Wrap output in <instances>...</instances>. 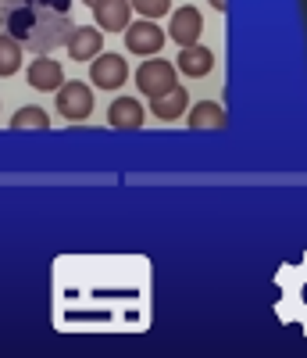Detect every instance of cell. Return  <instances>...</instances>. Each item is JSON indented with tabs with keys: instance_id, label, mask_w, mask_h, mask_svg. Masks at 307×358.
<instances>
[{
	"instance_id": "6da1fadb",
	"label": "cell",
	"mask_w": 307,
	"mask_h": 358,
	"mask_svg": "<svg viewBox=\"0 0 307 358\" xmlns=\"http://www.w3.org/2000/svg\"><path fill=\"white\" fill-rule=\"evenodd\" d=\"M68 33H72V18L68 15H57L50 8H36L33 29H29V36L22 40V47L36 50V54H50L57 47H65Z\"/></svg>"
},
{
	"instance_id": "7a4b0ae2",
	"label": "cell",
	"mask_w": 307,
	"mask_h": 358,
	"mask_svg": "<svg viewBox=\"0 0 307 358\" xmlns=\"http://www.w3.org/2000/svg\"><path fill=\"white\" fill-rule=\"evenodd\" d=\"M133 79L143 97H158V94H168L179 83V69H175V62H165L161 54H150V57H143V65L136 69Z\"/></svg>"
},
{
	"instance_id": "3957f363",
	"label": "cell",
	"mask_w": 307,
	"mask_h": 358,
	"mask_svg": "<svg viewBox=\"0 0 307 358\" xmlns=\"http://www.w3.org/2000/svg\"><path fill=\"white\" fill-rule=\"evenodd\" d=\"M54 94H57L54 97L57 115L65 118V122H86V118L93 115V86L89 83H79V79L61 83Z\"/></svg>"
},
{
	"instance_id": "277c9868",
	"label": "cell",
	"mask_w": 307,
	"mask_h": 358,
	"mask_svg": "<svg viewBox=\"0 0 307 358\" xmlns=\"http://www.w3.org/2000/svg\"><path fill=\"white\" fill-rule=\"evenodd\" d=\"M121 36H126V50L140 54V57L161 54V47L168 43L161 22H154V18H133L126 29H121Z\"/></svg>"
},
{
	"instance_id": "5b68a950",
	"label": "cell",
	"mask_w": 307,
	"mask_h": 358,
	"mask_svg": "<svg viewBox=\"0 0 307 358\" xmlns=\"http://www.w3.org/2000/svg\"><path fill=\"white\" fill-rule=\"evenodd\" d=\"M86 65H89V86L93 90H121L129 79V62L121 54H111V50H100Z\"/></svg>"
},
{
	"instance_id": "8992f818",
	"label": "cell",
	"mask_w": 307,
	"mask_h": 358,
	"mask_svg": "<svg viewBox=\"0 0 307 358\" xmlns=\"http://www.w3.org/2000/svg\"><path fill=\"white\" fill-rule=\"evenodd\" d=\"M168 15H172V18H168L165 36H168L172 43H179V47H190V43H197V40L204 36V15H200L193 4H182V8L168 11Z\"/></svg>"
},
{
	"instance_id": "52a82bcc",
	"label": "cell",
	"mask_w": 307,
	"mask_h": 358,
	"mask_svg": "<svg viewBox=\"0 0 307 358\" xmlns=\"http://www.w3.org/2000/svg\"><path fill=\"white\" fill-rule=\"evenodd\" d=\"M65 47L72 54V62H89V57H97L104 50V33L97 25H72Z\"/></svg>"
},
{
	"instance_id": "ba28073f",
	"label": "cell",
	"mask_w": 307,
	"mask_h": 358,
	"mask_svg": "<svg viewBox=\"0 0 307 358\" xmlns=\"http://www.w3.org/2000/svg\"><path fill=\"white\" fill-rule=\"evenodd\" d=\"M25 79H29V86H33V90H40V94H54V90L65 83V69H61L54 57L36 54L33 65L25 69Z\"/></svg>"
},
{
	"instance_id": "9c48e42d",
	"label": "cell",
	"mask_w": 307,
	"mask_h": 358,
	"mask_svg": "<svg viewBox=\"0 0 307 358\" xmlns=\"http://www.w3.org/2000/svg\"><path fill=\"white\" fill-rule=\"evenodd\" d=\"M93 22H97L100 33H121V29L133 22V4L129 0H97Z\"/></svg>"
},
{
	"instance_id": "30bf717a",
	"label": "cell",
	"mask_w": 307,
	"mask_h": 358,
	"mask_svg": "<svg viewBox=\"0 0 307 358\" xmlns=\"http://www.w3.org/2000/svg\"><path fill=\"white\" fill-rule=\"evenodd\" d=\"M175 69L186 76V79H204V76L214 69V54H211V47H204V43L197 40V43H190V47H179Z\"/></svg>"
},
{
	"instance_id": "8fae6325",
	"label": "cell",
	"mask_w": 307,
	"mask_h": 358,
	"mask_svg": "<svg viewBox=\"0 0 307 358\" xmlns=\"http://www.w3.org/2000/svg\"><path fill=\"white\" fill-rule=\"evenodd\" d=\"M190 108V90L186 86H172L168 94H158V97H150V111L154 118H161V122H175V118H182Z\"/></svg>"
},
{
	"instance_id": "7c38bea8",
	"label": "cell",
	"mask_w": 307,
	"mask_h": 358,
	"mask_svg": "<svg viewBox=\"0 0 307 358\" xmlns=\"http://www.w3.org/2000/svg\"><path fill=\"white\" fill-rule=\"evenodd\" d=\"M143 104L136 97H114L111 108H107V126L111 129H143Z\"/></svg>"
},
{
	"instance_id": "4fadbf2b",
	"label": "cell",
	"mask_w": 307,
	"mask_h": 358,
	"mask_svg": "<svg viewBox=\"0 0 307 358\" xmlns=\"http://www.w3.org/2000/svg\"><path fill=\"white\" fill-rule=\"evenodd\" d=\"M186 126L190 129H225L229 126V115L218 101H197L190 111H186Z\"/></svg>"
},
{
	"instance_id": "5bb4252c",
	"label": "cell",
	"mask_w": 307,
	"mask_h": 358,
	"mask_svg": "<svg viewBox=\"0 0 307 358\" xmlns=\"http://www.w3.org/2000/svg\"><path fill=\"white\" fill-rule=\"evenodd\" d=\"M50 126V115L36 104H25L11 115V129H47Z\"/></svg>"
},
{
	"instance_id": "9a60e30c",
	"label": "cell",
	"mask_w": 307,
	"mask_h": 358,
	"mask_svg": "<svg viewBox=\"0 0 307 358\" xmlns=\"http://www.w3.org/2000/svg\"><path fill=\"white\" fill-rule=\"evenodd\" d=\"M22 69V43L15 40V36H0V76H15Z\"/></svg>"
},
{
	"instance_id": "2e32d148",
	"label": "cell",
	"mask_w": 307,
	"mask_h": 358,
	"mask_svg": "<svg viewBox=\"0 0 307 358\" xmlns=\"http://www.w3.org/2000/svg\"><path fill=\"white\" fill-rule=\"evenodd\" d=\"M129 4H133V15L154 18V22H161L172 11V0H129Z\"/></svg>"
},
{
	"instance_id": "e0dca14e",
	"label": "cell",
	"mask_w": 307,
	"mask_h": 358,
	"mask_svg": "<svg viewBox=\"0 0 307 358\" xmlns=\"http://www.w3.org/2000/svg\"><path fill=\"white\" fill-rule=\"evenodd\" d=\"M47 8L57 11V15H68L72 11V0H47Z\"/></svg>"
},
{
	"instance_id": "ac0fdd59",
	"label": "cell",
	"mask_w": 307,
	"mask_h": 358,
	"mask_svg": "<svg viewBox=\"0 0 307 358\" xmlns=\"http://www.w3.org/2000/svg\"><path fill=\"white\" fill-rule=\"evenodd\" d=\"M207 4H211L214 11H229V0H207Z\"/></svg>"
},
{
	"instance_id": "d6986e66",
	"label": "cell",
	"mask_w": 307,
	"mask_h": 358,
	"mask_svg": "<svg viewBox=\"0 0 307 358\" xmlns=\"http://www.w3.org/2000/svg\"><path fill=\"white\" fill-rule=\"evenodd\" d=\"M22 4H29V8H47V0H22Z\"/></svg>"
},
{
	"instance_id": "ffe728a7",
	"label": "cell",
	"mask_w": 307,
	"mask_h": 358,
	"mask_svg": "<svg viewBox=\"0 0 307 358\" xmlns=\"http://www.w3.org/2000/svg\"><path fill=\"white\" fill-rule=\"evenodd\" d=\"M82 4H86V8H93V4H97V0H82Z\"/></svg>"
}]
</instances>
